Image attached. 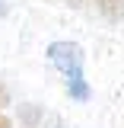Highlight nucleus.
Instances as JSON below:
<instances>
[{
  "mask_svg": "<svg viewBox=\"0 0 124 128\" xmlns=\"http://www.w3.org/2000/svg\"><path fill=\"white\" fill-rule=\"evenodd\" d=\"M48 61L64 74L67 93L73 96L77 102H86V99L92 96L89 83L83 80V48H80L77 42H51V45H48Z\"/></svg>",
  "mask_w": 124,
  "mask_h": 128,
  "instance_id": "f257e3e1",
  "label": "nucleus"
},
{
  "mask_svg": "<svg viewBox=\"0 0 124 128\" xmlns=\"http://www.w3.org/2000/svg\"><path fill=\"white\" fill-rule=\"evenodd\" d=\"M95 6L108 22H121L124 19V0H95Z\"/></svg>",
  "mask_w": 124,
  "mask_h": 128,
  "instance_id": "f03ea898",
  "label": "nucleus"
},
{
  "mask_svg": "<svg viewBox=\"0 0 124 128\" xmlns=\"http://www.w3.org/2000/svg\"><path fill=\"white\" fill-rule=\"evenodd\" d=\"M3 106H10V93H6V83L0 80V109H3Z\"/></svg>",
  "mask_w": 124,
  "mask_h": 128,
  "instance_id": "7ed1b4c3",
  "label": "nucleus"
},
{
  "mask_svg": "<svg viewBox=\"0 0 124 128\" xmlns=\"http://www.w3.org/2000/svg\"><path fill=\"white\" fill-rule=\"evenodd\" d=\"M54 3H67V6H83L86 0H54Z\"/></svg>",
  "mask_w": 124,
  "mask_h": 128,
  "instance_id": "20e7f679",
  "label": "nucleus"
},
{
  "mask_svg": "<svg viewBox=\"0 0 124 128\" xmlns=\"http://www.w3.org/2000/svg\"><path fill=\"white\" fill-rule=\"evenodd\" d=\"M0 128H13V122H10V118H6L3 112H0Z\"/></svg>",
  "mask_w": 124,
  "mask_h": 128,
  "instance_id": "39448f33",
  "label": "nucleus"
},
{
  "mask_svg": "<svg viewBox=\"0 0 124 128\" xmlns=\"http://www.w3.org/2000/svg\"><path fill=\"white\" fill-rule=\"evenodd\" d=\"M3 16H6V3L0 0V19H3Z\"/></svg>",
  "mask_w": 124,
  "mask_h": 128,
  "instance_id": "423d86ee",
  "label": "nucleus"
}]
</instances>
